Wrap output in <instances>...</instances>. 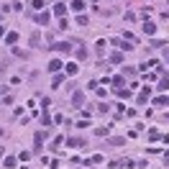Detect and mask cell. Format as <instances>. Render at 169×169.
I'll list each match as a JSON object with an SVG mask.
<instances>
[{"mask_svg": "<svg viewBox=\"0 0 169 169\" xmlns=\"http://www.w3.org/2000/svg\"><path fill=\"white\" fill-rule=\"evenodd\" d=\"M82 98H85L82 92H75V108H79V105H82Z\"/></svg>", "mask_w": 169, "mask_h": 169, "instance_id": "1", "label": "cell"}, {"mask_svg": "<svg viewBox=\"0 0 169 169\" xmlns=\"http://www.w3.org/2000/svg\"><path fill=\"white\" fill-rule=\"evenodd\" d=\"M54 49H59V51H69L72 46H69V44H54Z\"/></svg>", "mask_w": 169, "mask_h": 169, "instance_id": "2", "label": "cell"}, {"mask_svg": "<svg viewBox=\"0 0 169 169\" xmlns=\"http://www.w3.org/2000/svg\"><path fill=\"white\" fill-rule=\"evenodd\" d=\"M59 67H62V62H56V59H54V62L49 64V69H51V72H56V69H59Z\"/></svg>", "mask_w": 169, "mask_h": 169, "instance_id": "3", "label": "cell"}, {"mask_svg": "<svg viewBox=\"0 0 169 169\" xmlns=\"http://www.w3.org/2000/svg\"><path fill=\"white\" fill-rule=\"evenodd\" d=\"M167 87H169V77H164V79H161V85H159V90H167Z\"/></svg>", "mask_w": 169, "mask_h": 169, "instance_id": "4", "label": "cell"}, {"mask_svg": "<svg viewBox=\"0 0 169 169\" xmlns=\"http://www.w3.org/2000/svg\"><path fill=\"white\" fill-rule=\"evenodd\" d=\"M144 31L146 33H154V23H144Z\"/></svg>", "mask_w": 169, "mask_h": 169, "instance_id": "5", "label": "cell"}]
</instances>
